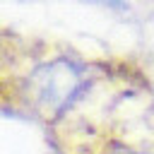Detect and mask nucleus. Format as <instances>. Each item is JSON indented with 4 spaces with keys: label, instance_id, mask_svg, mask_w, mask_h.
<instances>
[{
    "label": "nucleus",
    "instance_id": "1",
    "mask_svg": "<svg viewBox=\"0 0 154 154\" xmlns=\"http://www.w3.org/2000/svg\"><path fill=\"white\" fill-rule=\"evenodd\" d=\"M89 2H99V5H106V7H113V10H125V0H89Z\"/></svg>",
    "mask_w": 154,
    "mask_h": 154
}]
</instances>
